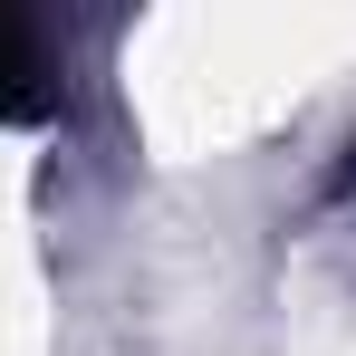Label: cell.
<instances>
[{"mask_svg":"<svg viewBox=\"0 0 356 356\" xmlns=\"http://www.w3.org/2000/svg\"><path fill=\"white\" fill-rule=\"evenodd\" d=\"M49 116H58V77L19 19H0V125H49Z\"/></svg>","mask_w":356,"mask_h":356,"instance_id":"obj_1","label":"cell"},{"mask_svg":"<svg viewBox=\"0 0 356 356\" xmlns=\"http://www.w3.org/2000/svg\"><path fill=\"white\" fill-rule=\"evenodd\" d=\"M347 183H356V154H347Z\"/></svg>","mask_w":356,"mask_h":356,"instance_id":"obj_2","label":"cell"}]
</instances>
